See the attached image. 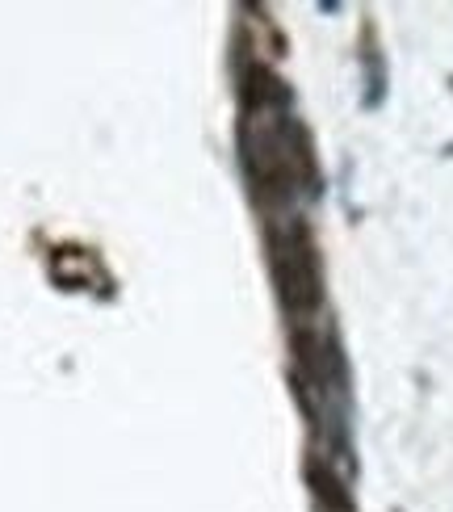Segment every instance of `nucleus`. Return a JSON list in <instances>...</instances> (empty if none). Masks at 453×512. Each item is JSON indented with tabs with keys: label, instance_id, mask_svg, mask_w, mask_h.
<instances>
[{
	"label": "nucleus",
	"instance_id": "1",
	"mask_svg": "<svg viewBox=\"0 0 453 512\" xmlns=\"http://www.w3.org/2000/svg\"><path fill=\"white\" fill-rule=\"evenodd\" d=\"M273 277H277V294L290 315H311L323 298L319 286V261H315V244L311 231L302 223H290L286 231H273Z\"/></svg>",
	"mask_w": 453,
	"mask_h": 512
},
{
	"label": "nucleus",
	"instance_id": "2",
	"mask_svg": "<svg viewBox=\"0 0 453 512\" xmlns=\"http://www.w3.org/2000/svg\"><path fill=\"white\" fill-rule=\"evenodd\" d=\"M307 483L315 487V496H319V504L328 508V512H353L349 508V492H344V483L323 466L319 458H311L307 462Z\"/></svg>",
	"mask_w": 453,
	"mask_h": 512
}]
</instances>
